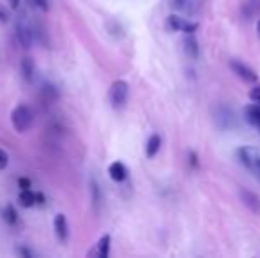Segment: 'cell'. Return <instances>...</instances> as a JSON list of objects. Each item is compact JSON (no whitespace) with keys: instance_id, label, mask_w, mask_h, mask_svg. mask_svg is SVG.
<instances>
[{"instance_id":"6da1fadb","label":"cell","mask_w":260,"mask_h":258,"mask_svg":"<svg viewBox=\"0 0 260 258\" xmlns=\"http://www.w3.org/2000/svg\"><path fill=\"white\" fill-rule=\"evenodd\" d=\"M32 120H34V115H32L31 108L25 105H18L11 113V122L13 127H15L18 133H27L31 129Z\"/></svg>"},{"instance_id":"7a4b0ae2","label":"cell","mask_w":260,"mask_h":258,"mask_svg":"<svg viewBox=\"0 0 260 258\" xmlns=\"http://www.w3.org/2000/svg\"><path fill=\"white\" fill-rule=\"evenodd\" d=\"M129 85L124 80H115L110 87V103L113 108H122L128 101Z\"/></svg>"},{"instance_id":"3957f363","label":"cell","mask_w":260,"mask_h":258,"mask_svg":"<svg viewBox=\"0 0 260 258\" xmlns=\"http://www.w3.org/2000/svg\"><path fill=\"white\" fill-rule=\"evenodd\" d=\"M230 68H232V71H234L239 78L244 80V82L255 83L256 80H258V76L255 75V71L249 69L248 66H244L242 62H239V60H230Z\"/></svg>"},{"instance_id":"277c9868","label":"cell","mask_w":260,"mask_h":258,"mask_svg":"<svg viewBox=\"0 0 260 258\" xmlns=\"http://www.w3.org/2000/svg\"><path fill=\"white\" fill-rule=\"evenodd\" d=\"M16 39H18V43L23 46V48H31L32 46V30H31V27L27 25V23L20 22L18 25H16Z\"/></svg>"},{"instance_id":"5b68a950","label":"cell","mask_w":260,"mask_h":258,"mask_svg":"<svg viewBox=\"0 0 260 258\" xmlns=\"http://www.w3.org/2000/svg\"><path fill=\"white\" fill-rule=\"evenodd\" d=\"M237 156L241 159L242 165H246L248 168H253L256 166V161H258V152H256L253 147H242V149L237 150Z\"/></svg>"},{"instance_id":"8992f818","label":"cell","mask_w":260,"mask_h":258,"mask_svg":"<svg viewBox=\"0 0 260 258\" xmlns=\"http://www.w3.org/2000/svg\"><path fill=\"white\" fill-rule=\"evenodd\" d=\"M55 233H57V239L61 240V242H66L69 237V226H68V219H66L64 214H57L55 216Z\"/></svg>"},{"instance_id":"52a82bcc","label":"cell","mask_w":260,"mask_h":258,"mask_svg":"<svg viewBox=\"0 0 260 258\" xmlns=\"http://www.w3.org/2000/svg\"><path fill=\"white\" fill-rule=\"evenodd\" d=\"M110 242H112V237L110 235H103L101 239L98 240L94 249L89 253V256H98V258H106L110 254Z\"/></svg>"},{"instance_id":"ba28073f","label":"cell","mask_w":260,"mask_h":258,"mask_svg":"<svg viewBox=\"0 0 260 258\" xmlns=\"http://www.w3.org/2000/svg\"><path fill=\"white\" fill-rule=\"evenodd\" d=\"M108 173L110 177H112V180H115V182H122V180H126V177H128V170H126V166L122 165L121 161L112 163L108 168Z\"/></svg>"},{"instance_id":"9c48e42d","label":"cell","mask_w":260,"mask_h":258,"mask_svg":"<svg viewBox=\"0 0 260 258\" xmlns=\"http://www.w3.org/2000/svg\"><path fill=\"white\" fill-rule=\"evenodd\" d=\"M260 13V0H246L242 4V16L246 20H253L256 18Z\"/></svg>"},{"instance_id":"30bf717a","label":"cell","mask_w":260,"mask_h":258,"mask_svg":"<svg viewBox=\"0 0 260 258\" xmlns=\"http://www.w3.org/2000/svg\"><path fill=\"white\" fill-rule=\"evenodd\" d=\"M34 73H36L34 60H32L31 57H25V59H22V76H23V80L31 83L32 78H34Z\"/></svg>"},{"instance_id":"8fae6325","label":"cell","mask_w":260,"mask_h":258,"mask_svg":"<svg viewBox=\"0 0 260 258\" xmlns=\"http://www.w3.org/2000/svg\"><path fill=\"white\" fill-rule=\"evenodd\" d=\"M244 113H246V120H248L249 124H253L255 127H260V105L258 103L246 106Z\"/></svg>"},{"instance_id":"7c38bea8","label":"cell","mask_w":260,"mask_h":258,"mask_svg":"<svg viewBox=\"0 0 260 258\" xmlns=\"http://www.w3.org/2000/svg\"><path fill=\"white\" fill-rule=\"evenodd\" d=\"M241 196H242V200H244V203L253 210V212L260 214V198L258 196L253 195V193H249V191H241Z\"/></svg>"},{"instance_id":"4fadbf2b","label":"cell","mask_w":260,"mask_h":258,"mask_svg":"<svg viewBox=\"0 0 260 258\" xmlns=\"http://www.w3.org/2000/svg\"><path fill=\"white\" fill-rule=\"evenodd\" d=\"M159 147H161V138H159V135H152L147 142V147H145L147 157H154L156 154L159 152Z\"/></svg>"},{"instance_id":"5bb4252c","label":"cell","mask_w":260,"mask_h":258,"mask_svg":"<svg viewBox=\"0 0 260 258\" xmlns=\"http://www.w3.org/2000/svg\"><path fill=\"white\" fill-rule=\"evenodd\" d=\"M18 202L22 207H32L36 203V193H32L31 189H22V193H20L18 196Z\"/></svg>"},{"instance_id":"9a60e30c","label":"cell","mask_w":260,"mask_h":258,"mask_svg":"<svg viewBox=\"0 0 260 258\" xmlns=\"http://www.w3.org/2000/svg\"><path fill=\"white\" fill-rule=\"evenodd\" d=\"M184 46H186V53H188L191 59H196V57H198V43H196V39L193 34H188V38H186V41H184Z\"/></svg>"},{"instance_id":"2e32d148","label":"cell","mask_w":260,"mask_h":258,"mask_svg":"<svg viewBox=\"0 0 260 258\" xmlns=\"http://www.w3.org/2000/svg\"><path fill=\"white\" fill-rule=\"evenodd\" d=\"M4 221L8 224H15L18 221V212H16V209L13 205H8L4 209Z\"/></svg>"},{"instance_id":"e0dca14e","label":"cell","mask_w":260,"mask_h":258,"mask_svg":"<svg viewBox=\"0 0 260 258\" xmlns=\"http://www.w3.org/2000/svg\"><path fill=\"white\" fill-rule=\"evenodd\" d=\"M186 25V22L182 18H179V16H170L168 18V27L172 30H182Z\"/></svg>"},{"instance_id":"ac0fdd59","label":"cell","mask_w":260,"mask_h":258,"mask_svg":"<svg viewBox=\"0 0 260 258\" xmlns=\"http://www.w3.org/2000/svg\"><path fill=\"white\" fill-rule=\"evenodd\" d=\"M249 99H251L253 103H258L260 105V83L249 90Z\"/></svg>"},{"instance_id":"d6986e66","label":"cell","mask_w":260,"mask_h":258,"mask_svg":"<svg viewBox=\"0 0 260 258\" xmlns=\"http://www.w3.org/2000/svg\"><path fill=\"white\" fill-rule=\"evenodd\" d=\"M8 165H9V156H8V152L0 149V170H4Z\"/></svg>"},{"instance_id":"ffe728a7","label":"cell","mask_w":260,"mask_h":258,"mask_svg":"<svg viewBox=\"0 0 260 258\" xmlns=\"http://www.w3.org/2000/svg\"><path fill=\"white\" fill-rule=\"evenodd\" d=\"M196 29H198V23L186 22V25H184V29H182V32H186V34H193Z\"/></svg>"},{"instance_id":"44dd1931","label":"cell","mask_w":260,"mask_h":258,"mask_svg":"<svg viewBox=\"0 0 260 258\" xmlns=\"http://www.w3.org/2000/svg\"><path fill=\"white\" fill-rule=\"evenodd\" d=\"M18 186L22 187V189H31V179L22 177V179H18Z\"/></svg>"},{"instance_id":"7402d4cb","label":"cell","mask_w":260,"mask_h":258,"mask_svg":"<svg viewBox=\"0 0 260 258\" xmlns=\"http://www.w3.org/2000/svg\"><path fill=\"white\" fill-rule=\"evenodd\" d=\"M34 4L38 6V8H41L43 11H48V2H46V0H34Z\"/></svg>"},{"instance_id":"603a6c76","label":"cell","mask_w":260,"mask_h":258,"mask_svg":"<svg viewBox=\"0 0 260 258\" xmlns=\"http://www.w3.org/2000/svg\"><path fill=\"white\" fill-rule=\"evenodd\" d=\"M18 253L22 254V256H34V253H32L31 249H27V247H18Z\"/></svg>"},{"instance_id":"cb8c5ba5","label":"cell","mask_w":260,"mask_h":258,"mask_svg":"<svg viewBox=\"0 0 260 258\" xmlns=\"http://www.w3.org/2000/svg\"><path fill=\"white\" fill-rule=\"evenodd\" d=\"M8 22V13H6V9L0 6V23H6Z\"/></svg>"},{"instance_id":"d4e9b609","label":"cell","mask_w":260,"mask_h":258,"mask_svg":"<svg viewBox=\"0 0 260 258\" xmlns=\"http://www.w3.org/2000/svg\"><path fill=\"white\" fill-rule=\"evenodd\" d=\"M36 203H45V195L43 193H36Z\"/></svg>"},{"instance_id":"484cf974","label":"cell","mask_w":260,"mask_h":258,"mask_svg":"<svg viewBox=\"0 0 260 258\" xmlns=\"http://www.w3.org/2000/svg\"><path fill=\"white\" fill-rule=\"evenodd\" d=\"M256 168H258V173H260V157H258V161H256Z\"/></svg>"},{"instance_id":"4316f807","label":"cell","mask_w":260,"mask_h":258,"mask_svg":"<svg viewBox=\"0 0 260 258\" xmlns=\"http://www.w3.org/2000/svg\"><path fill=\"white\" fill-rule=\"evenodd\" d=\"M256 29H258V34H260V22L256 23Z\"/></svg>"}]
</instances>
